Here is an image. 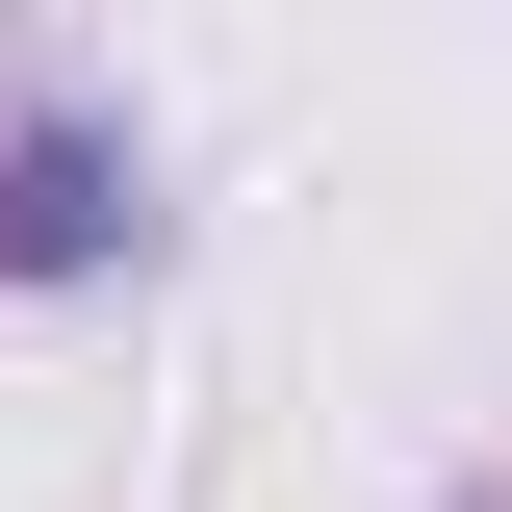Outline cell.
<instances>
[{"mask_svg": "<svg viewBox=\"0 0 512 512\" xmlns=\"http://www.w3.org/2000/svg\"><path fill=\"white\" fill-rule=\"evenodd\" d=\"M154 128H128V77H0V282H154Z\"/></svg>", "mask_w": 512, "mask_h": 512, "instance_id": "6da1fadb", "label": "cell"}]
</instances>
